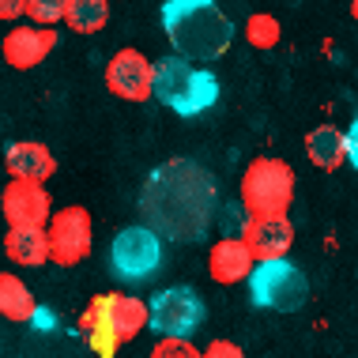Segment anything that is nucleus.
<instances>
[{
    "label": "nucleus",
    "mask_w": 358,
    "mask_h": 358,
    "mask_svg": "<svg viewBox=\"0 0 358 358\" xmlns=\"http://www.w3.org/2000/svg\"><path fill=\"white\" fill-rule=\"evenodd\" d=\"M148 358H200V351L192 347V340H173V336H162V340L151 347Z\"/></svg>",
    "instance_id": "obj_23"
},
{
    "label": "nucleus",
    "mask_w": 358,
    "mask_h": 358,
    "mask_svg": "<svg viewBox=\"0 0 358 358\" xmlns=\"http://www.w3.org/2000/svg\"><path fill=\"white\" fill-rule=\"evenodd\" d=\"M110 264L124 283H143L162 268V238L151 227H124L110 245Z\"/></svg>",
    "instance_id": "obj_8"
},
{
    "label": "nucleus",
    "mask_w": 358,
    "mask_h": 358,
    "mask_svg": "<svg viewBox=\"0 0 358 358\" xmlns=\"http://www.w3.org/2000/svg\"><path fill=\"white\" fill-rule=\"evenodd\" d=\"M200 358H245V351H241L234 340H211L204 351H200Z\"/></svg>",
    "instance_id": "obj_24"
},
{
    "label": "nucleus",
    "mask_w": 358,
    "mask_h": 358,
    "mask_svg": "<svg viewBox=\"0 0 358 358\" xmlns=\"http://www.w3.org/2000/svg\"><path fill=\"white\" fill-rule=\"evenodd\" d=\"M69 0H23V15L31 19V27H57L64 15Z\"/></svg>",
    "instance_id": "obj_22"
},
{
    "label": "nucleus",
    "mask_w": 358,
    "mask_h": 358,
    "mask_svg": "<svg viewBox=\"0 0 358 358\" xmlns=\"http://www.w3.org/2000/svg\"><path fill=\"white\" fill-rule=\"evenodd\" d=\"M215 208V181L208 178V170L181 159L155 170L143 189V215L155 222V234L166 230L170 238H200Z\"/></svg>",
    "instance_id": "obj_1"
},
{
    "label": "nucleus",
    "mask_w": 358,
    "mask_h": 358,
    "mask_svg": "<svg viewBox=\"0 0 358 358\" xmlns=\"http://www.w3.org/2000/svg\"><path fill=\"white\" fill-rule=\"evenodd\" d=\"M91 309L113 328V336H117L121 343L136 340L143 328H148V302H140V298H132V294H121V290H113V294H94Z\"/></svg>",
    "instance_id": "obj_13"
},
{
    "label": "nucleus",
    "mask_w": 358,
    "mask_h": 358,
    "mask_svg": "<svg viewBox=\"0 0 358 358\" xmlns=\"http://www.w3.org/2000/svg\"><path fill=\"white\" fill-rule=\"evenodd\" d=\"M241 245L249 249V257L257 260H275L287 257L290 245H294V222L287 215H272V219H245L241 227Z\"/></svg>",
    "instance_id": "obj_12"
},
{
    "label": "nucleus",
    "mask_w": 358,
    "mask_h": 358,
    "mask_svg": "<svg viewBox=\"0 0 358 358\" xmlns=\"http://www.w3.org/2000/svg\"><path fill=\"white\" fill-rule=\"evenodd\" d=\"M61 23L72 27L76 34H99L110 23V0H69Z\"/></svg>",
    "instance_id": "obj_19"
},
{
    "label": "nucleus",
    "mask_w": 358,
    "mask_h": 358,
    "mask_svg": "<svg viewBox=\"0 0 358 358\" xmlns=\"http://www.w3.org/2000/svg\"><path fill=\"white\" fill-rule=\"evenodd\" d=\"M80 332H83V340H87V347H91L99 358H113L117 355V347H121V340L113 336V328L102 321L99 313H94L91 306L83 309V317H80Z\"/></svg>",
    "instance_id": "obj_20"
},
{
    "label": "nucleus",
    "mask_w": 358,
    "mask_h": 358,
    "mask_svg": "<svg viewBox=\"0 0 358 358\" xmlns=\"http://www.w3.org/2000/svg\"><path fill=\"white\" fill-rule=\"evenodd\" d=\"M279 34H283V27H279V19L272 12H253L245 19V38L253 50H275Z\"/></svg>",
    "instance_id": "obj_21"
},
{
    "label": "nucleus",
    "mask_w": 358,
    "mask_h": 358,
    "mask_svg": "<svg viewBox=\"0 0 358 358\" xmlns=\"http://www.w3.org/2000/svg\"><path fill=\"white\" fill-rule=\"evenodd\" d=\"M106 87L124 102L151 99V61L140 50H117L106 64Z\"/></svg>",
    "instance_id": "obj_10"
},
{
    "label": "nucleus",
    "mask_w": 358,
    "mask_h": 358,
    "mask_svg": "<svg viewBox=\"0 0 358 358\" xmlns=\"http://www.w3.org/2000/svg\"><path fill=\"white\" fill-rule=\"evenodd\" d=\"M208 321V306L192 287H166L148 302V328L155 336H173V340H192Z\"/></svg>",
    "instance_id": "obj_6"
},
{
    "label": "nucleus",
    "mask_w": 358,
    "mask_h": 358,
    "mask_svg": "<svg viewBox=\"0 0 358 358\" xmlns=\"http://www.w3.org/2000/svg\"><path fill=\"white\" fill-rule=\"evenodd\" d=\"M306 155L317 170H340L343 162H355L358 159L355 155V129L343 136L332 124H321V129H313L306 136Z\"/></svg>",
    "instance_id": "obj_15"
},
{
    "label": "nucleus",
    "mask_w": 358,
    "mask_h": 358,
    "mask_svg": "<svg viewBox=\"0 0 358 358\" xmlns=\"http://www.w3.org/2000/svg\"><path fill=\"white\" fill-rule=\"evenodd\" d=\"M249 283V302L257 309H272V313H298L309 302V279L290 257L275 260H257L245 275Z\"/></svg>",
    "instance_id": "obj_5"
},
{
    "label": "nucleus",
    "mask_w": 358,
    "mask_h": 358,
    "mask_svg": "<svg viewBox=\"0 0 358 358\" xmlns=\"http://www.w3.org/2000/svg\"><path fill=\"white\" fill-rule=\"evenodd\" d=\"M294 192H298L294 166L283 159H272V155H260L241 173L238 200L249 219H272L287 215V208L294 204Z\"/></svg>",
    "instance_id": "obj_4"
},
{
    "label": "nucleus",
    "mask_w": 358,
    "mask_h": 358,
    "mask_svg": "<svg viewBox=\"0 0 358 358\" xmlns=\"http://www.w3.org/2000/svg\"><path fill=\"white\" fill-rule=\"evenodd\" d=\"M57 50V31L53 27H12L0 42V53H4L8 69L15 72H31Z\"/></svg>",
    "instance_id": "obj_11"
},
{
    "label": "nucleus",
    "mask_w": 358,
    "mask_h": 358,
    "mask_svg": "<svg viewBox=\"0 0 358 358\" xmlns=\"http://www.w3.org/2000/svg\"><path fill=\"white\" fill-rule=\"evenodd\" d=\"M0 253L19 268H42L50 264V245H45V230L34 227H8V234L0 238Z\"/></svg>",
    "instance_id": "obj_18"
},
{
    "label": "nucleus",
    "mask_w": 358,
    "mask_h": 358,
    "mask_svg": "<svg viewBox=\"0 0 358 358\" xmlns=\"http://www.w3.org/2000/svg\"><path fill=\"white\" fill-rule=\"evenodd\" d=\"M151 99H159L178 117H200L219 102V80L208 69H192L185 57H162L151 64Z\"/></svg>",
    "instance_id": "obj_3"
},
{
    "label": "nucleus",
    "mask_w": 358,
    "mask_h": 358,
    "mask_svg": "<svg viewBox=\"0 0 358 358\" xmlns=\"http://www.w3.org/2000/svg\"><path fill=\"white\" fill-rule=\"evenodd\" d=\"M4 170H8V178L45 185V181L57 173V159H53V151L45 148V143L15 140V143H8V148H4Z\"/></svg>",
    "instance_id": "obj_14"
},
{
    "label": "nucleus",
    "mask_w": 358,
    "mask_h": 358,
    "mask_svg": "<svg viewBox=\"0 0 358 358\" xmlns=\"http://www.w3.org/2000/svg\"><path fill=\"white\" fill-rule=\"evenodd\" d=\"M0 317L15 324H42L45 313L38 309V298L15 272H0Z\"/></svg>",
    "instance_id": "obj_17"
},
{
    "label": "nucleus",
    "mask_w": 358,
    "mask_h": 358,
    "mask_svg": "<svg viewBox=\"0 0 358 358\" xmlns=\"http://www.w3.org/2000/svg\"><path fill=\"white\" fill-rule=\"evenodd\" d=\"M0 215H4L8 227H34L42 230L53 215V200L50 189L38 185V181H19L12 178L0 192Z\"/></svg>",
    "instance_id": "obj_9"
},
{
    "label": "nucleus",
    "mask_w": 358,
    "mask_h": 358,
    "mask_svg": "<svg viewBox=\"0 0 358 358\" xmlns=\"http://www.w3.org/2000/svg\"><path fill=\"white\" fill-rule=\"evenodd\" d=\"M45 245H50V260L61 268H72V264H83L91 257V245H94V227H91V211L72 204V208H61L53 211L50 222H45Z\"/></svg>",
    "instance_id": "obj_7"
},
{
    "label": "nucleus",
    "mask_w": 358,
    "mask_h": 358,
    "mask_svg": "<svg viewBox=\"0 0 358 358\" xmlns=\"http://www.w3.org/2000/svg\"><path fill=\"white\" fill-rule=\"evenodd\" d=\"M23 15V0H0V23H12Z\"/></svg>",
    "instance_id": "obj_25"
},
{
    "label": "nucleus",
    "mask_w": 358,
    "mask_h": 358,
    "mask_svg": "<svg viewBox=\"0 0 358 358\" xmlns=\"http://www.w3.org/2000/svg\"><path fill=\"white\" fill-rule=\"evenodd\" d=\"M249 268H253V257H249L245 245H241V238H219L215 245H211L208 275L215 279V283L234 287V283H241V279L249 275Z\"/></svg>",
    "instance_id": "obj_16"
},
{
    "label": "nucleus",
    "mask_w": 358,
    "mask_h": 358,
    "mask_svg": "<svg viewBox=\"0 0 358 358\" xmlns=\"http://www.w3.org/2000/svg\"><path fill=\"white\" fill-rule=\"evenodd\" d=\"M162 31L178 57L192 61H219L234 45V23L215 0H166L162 4Z\"/></svg>",
    "instance_id": "obj_2"
}]
</instances>
